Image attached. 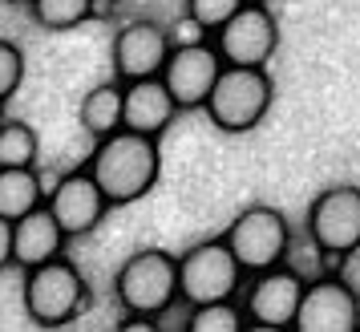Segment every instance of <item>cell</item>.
<instances>
[{
	"instance_id": "cell-1",
	"label": "cell",
	"mask_w": 360,
	"mask_h": 332,
	"mask_svg": "<svg viewBox=\"0 0 360 332\" xmlns=\"http://www.w3.org/2000/svg\"><path fill=\"white\" fill-rule=\"evenodd\" d=\"M89 174L101 183L105 199L114 207H126V203L146 199L158 174H162V150H158V138L154 134H138V130H122L101 138L94 154H89Z\"/></svg>"
},
{
	"instance_id": "cell-2",
	"label": "cell",
	"mask_w": 360,
	"mask_h": 332,
	"mask_svg": "<svg viewBox=\"0 0 360 332\" xmlns=\"http://www.w3.org/2000/svg\"><path fill=\"white\" fill-rule=\"evenodd\" d=\"M114 296L130 320H162L174 300H182L179 255L162 248L134 251L114 276Z\"/></svg>"
},
{
	"instance_id": "cell-3",
	"label": "cell",
	"mask_w": 360,
	"mask_h": 332,
	"mask_svg": "<svg viewBox=\"0 0 360 332\" xmlns=\"http://www.w3.org/2000/svg\"><path fill=\"white\" fill-rule=\"evenodd\" d=\"M20 300H25V316L41 324V328H61L69 320H77L89 300V283H85L82 267L57 255L49 264H37L25 272L20 283Z\"/></svg>"
},
{
	"instance_id": "cell-4",
	"label": "cell",
	"mask_w": 360,
	"mask_h": 332,
	"mask_svg": "<svg viewBox=\"0 0 360 332\" xmlns=\"http://www.w3.org/2000/svg\"><path fill=\"white\" fill-rule=\"evenodd\" d=\"M267 110H271V77L259 65H227L202 106L211 126L223 134L255 130L267 117Z\"/></svg>"
},
{
	"instance_id": "cell-5",
	"label": "cell",
	"mask_w": 360,
	"mask_h": 332,
	"mask_svg": "<svg viewBox=\"0 0 360 332\" xmlns=\"http://www.w3.org/2000/svg\"><path fill=\"white\" fill-rule=\"evenodd\" d=\"M243 264L235 260L231 243L219 239H202L195 248L179 255V280H182V300L195 304H214V300H235L243 288Z\"/></svg>"
},
{
	"instance_id": "cell-6",
	"label": "cell",
	"mask_w": 360,
	"mask_h": 332,
	"mask_svg": "<svg viewBox=\"0 0 360 332\" xmlns=\"http://www.w3.org/2000/svg\"><path fill=\"white\" fill-rule=\"evenodd\" d=\"M223 239L231 243V251L243 264L247 276H255V272H267V267L283 264V255L292 248V227H288L283 211L259 203V207H247V211H239L231 219Z\"/></svg>"
},
{
	"instance_id": "cell-7",
	"label": "cell",
	"mask_w": 360,
	"mask_h": 332,
	"mask_svg": "<svg viewBox=\"0 0 360 332\" xmlns=\"http://www.w3.org/2000/svg\"><path fill=\"white\" fill-rule=\"evenodd\" d=\"M304 288H308V280L295 267L276 264L267 272H255L243 292V312L251 320V328H267V332L295 328V312H300Z\"/></svg>"
},
{
	"instance_id": "cell-8",
	"label": "cell",
	"mask_w": 360,
	"mask_h": 332,
	"mask_svg": "<svg viewBox=\"0 0 360 332\" xmlns=\"http://www.w3.org/2000/svg\"><path fill=\"white\" fill-rule=\"evenodd\" d=\"M308 239L324 255L360 251V186H328L311 199Z\"/></svg>"
},
{
	"instance_id": "cell-9",
	"label": "cell",
	"mask_w": 360,
	"mask_h": 332,
	"mask_svg": "<svg viewBox=\"0 0 360 332\" xmlns=\"http://www.w3.org/2000/svg\"><path fill=\"white\" fill-rule=\"evenodd\" d=\"M214 45H219V53H223L227 65H259V69H267V61H271L276 49H279L276 17L263 8L259 0H247L223 29H214Z\"/></svg>"
},
{
	"instance_id": "cell-10",
	"label": "cell",
	"mask_w": 360,
	"mask_h": 332,
	"mask_svg": "<svg viewBox=\"0 0 360 332\" xmlns=\"http://www.w3.org/2000/svg\"><path fill=\"white\" fill-rule=\"evenodd\" d=\"M114 77L117 82H142V77H158L174 53L170 29H162L158 20H130L122 25L114 37Z\"/></svg>"
},
{
	"instance_id": "cell-11",
	"label": "cell",
	"mask_w": 360,
	"mask_h": 332,
	"mask_svg": "<svg viewBox=\"0 0 360 332\" xmlns=\"http://www.w3.org/2000/svg\"><path fill=\"white\" fill-rule=\"evenodd\" d=\"M223 69H227V61H223V53L211 37V41H198V45H174L162 77L182 110H202L214 82L223 77Z\"/></svg>"
},
{
	"instance_id": "cell-12",
	"label": "cell",
	"mask_w": 360,
	"mask_h": 332,
	"mask_svg": "<svg viewBox=\"0 0 360 332\" xmlns=\"http://www.w3.org/2000/svg\"><path fill=\"white\" fill-rule=\"evenodd\" d=\"M300 332H356L360 328V296L340 280V276H320L308 280L300 312H295Z\"/></svg>"
},
{
	"instance_id": "cell-13",
	"label": "cell",
	"mask_w": 360,
	"mask_h": 332,
	"mask_svg": "<svg viewBox=\"0 0 360 332\" xmlns=\"http://www.w3.org/2000/svg\"><path fill=\"white\" fill-rule=\"evenodd\" d=\"M45 203H49V211L57 215V223L65 227L69 239H82V235H89L101 219H105V211L114 207V203L105 199L101 183L89 174V166H82V170L65 174V179L49 191V199H45Z\"/></svg>"
},
{
	"instance_id": "cell-14",
	"label": "cell",
	"mask_w": 360,
	"mask_h": 332,
	"mask_svg": "<svg viewBox=\"0 0 360 332\" xmlns=\"http://www.w3.org/2000/svg\"><path fill=\"white\" fill-rule=\"evenodd\" d=\"M182 106L179 98L170 94L166 77H142V82H126V130L138 134H158L170 130V122L179 114Z\"/></svg>"
},
{
	"instance_id": "cell-15",
	"label": "cell",
	"mask_w": 360,
	"mask_h": 332,
	"mask_svg": "<svg viewBox=\"0 0 360 332\" xmlns=\"http://www.w3.org/2000/svg\"><path fill=\"white\" fill-rule=\"evenodd\" d=\"M13 239H17V267H20V272L57 260L61 248L69 243L65 227L57 223V215L49 211V203H41L37 211L20 215L17 223H13Z\"/></svg>"
},
{
	"instance_id": "cell-16",
	"label": "cell",
	"mask_w": 360,
	"mask_h": 332,
	"mask_svg": "<svg viewBox=\"0 0 360 332\" xmlns=\"http://www.w3.org/2000/svg\"><path fill=\"white\" fill-rule=\"evenodd\" d=\"M77 122H82V130L101 142V138H110L126 126V82H101L94 85L89 94L82 98L77 106Z\"/></svg>"
},
{
	"instance_id": "cell-17",
	"label": "cell",
	"mask_w": 360,
	"mask_h": 332,
	"mask_svg": "<svg viewBox=\"0 0 360 332\" xmlns=\"http://www.w3.org/2000/svg\"><path fill=\"white\" fill-rule=\"evenodd\" d=\"M49 199L33 166H0V215L17 223Z\"/></svg>"
},
{
	"instance_id": "cell-18",
	"label": "cell",
	"mask_w": 360,
	"mask_h": 332,
	"mask_svg": "<svg viewBox=\"0 0 360 332\" xmlns=\"http://www.w3.org/2000/svg\"><path fill=\"white\" fill-rule=\"evenodd\" d=\"M94 13H98V0H29V17L41 29H53V33L77 29Z\"/></svg>"
},
{
	"instance_id": "cell-19",
	"label": "cell",
	"mask_w": 360,
	"mask_h": 332,
	"mask_svg": "<svg viewBox=\"0 0 360 332\" xmlns=\"http://www.w3.org/2000/svg\"><path fill=\"white\" fill-rule=\"evenodd\" d=\"M186 328L191 332H243L251 328L243 304L235 300H214V304H195L186 316Z\"/></svg>"
},
{
	"instance_id": "cell-20",
	"label": "cell",
	"mask_w": 360,
	"mask_h": 332,
	"mask_svg": "<svg viewBox=\"0 0 360 332\" xmlns=\"http://www.w3.org/2000/svg\"><path fill=\"white\" fill-rule=\"evenodd\" d=\"M37 154H41V142H37L33 126L17 122V117H4V126H0V166H37Z\"/></svg>"
},
{
	"instance_id": "cell-21",
	"label": "cell",
	"mask_w": 360,
	"mask_h": 332,
	"mask_svg": "<svg viewBox=\"0 0 360 332\" xmlns=\"http://www.w3.org/2000/svg\"><path fill=\"white\" fill-rule=\"evenodd\" d=\"M20 82H25V53H20L17 41L0 37V101L17 98Z\"/></svg>"
},
{
	"instance_id": "cell-22",
	"label": "cell",
	"mask_w": 360,
	"mask_h": 332,
	"mask_svg": "<svg viewBox=\"0 0 360 332\" xmlns=\"http://www.w3.org/2000/svg\"><path fill=\"white\" fill-rule=\"evenodd\" d=\"M243 4L247 0H186V13H191L195 20H202V25L214 33V29H223Z\"/></svg>"
},
{
	"instance_id": "cell-23",
	"label": "cell",
	"mask_w": 360,
	"mask_h": 332,
	"mask_svg": "<svg viewBox=\"0 0 360 332\" xmlns=\"http://www.w3.org/2000/svg\"><path fill=\"white\" fill-rule=\"evenodd\" d=\"M207 33H211V29H207L202 20H195L191 13H186L179 25H170V41H174V45H198V41H207Z\"/></svg>"
},
{
	"instance_id": "cell-24",
	"label": "cell",
	"mask_w": 360,
	"mask_h": 332,
	"mask_svg": "<svg viewBox=\"0 0 360 332\" xmlns=\"http://www.w3.org/2000/svg\"><path fill=\"white\" fill-rule=\"evenodd\" d=\"M17 264V239H13V219L0 215V267Z\"/></svg>"
},
{
	"instance_id": "cell-25",
	"label": "cell",
	"mask_w": 360,
	"mask_h": 332,
	"mask_svg": "<svg viewBox=\"0 0 360 332\" xmlns=\"http://www.w3.org/2000/svg\"><path fill=\"white\" fill-rule=\"evenodd\" d=\"M0 4H29V0H0Z\"/></svg>"
},
{
	"instance_id": "cell-26",
	"label": "cell",
	"mask_w": 360,
	"mask_h": 332,
	"mask_svg": "<svg viewBox=\"0 0 360 332\" xmlns=\"http://www.w3.org/2000/svg\"><path fill=\"white\" fill-rule=\"evenodd\" d=\"M0 126H4V101H0Z\"/></svg>"
}]
</instances>
